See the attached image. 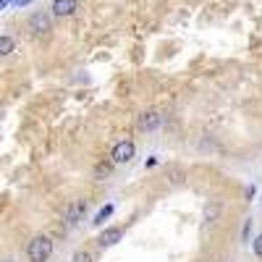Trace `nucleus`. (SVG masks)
<instances>
[{
  "mask_svg": "<svg viewBox=\"0 0 262 262\" xmlns=\"http://www.w3.org/2000/svg\"><path fill=\"white\" fill-rule=\"evenodd\" d=\"M160 123H163V116L158 111H149L139 118V131H155V128H160Z\"/></svg>",
  "mask_w": 262,
  "mask_h": 262,
  "instance_id": "4",
  "label": "nucleus"
},
{
  "mask_svg": "<svg viewBox=\"0 0 262 262\" xmlns=\"http://www.w3.org/2000/svg\"><path fill=\"white\" fill-rule=\"evenodd\" d=\"M111 212H113V207H111V205H107V207H102V212L97 215V223H100V221H105V217L111 215Z\"/></svg>",
  "mask_w": 262,
  "mask_h": 262,
  "instance_id": "13",
  "label": "nucleus"
},
{
  "mask_svg": "<svg viewBox=\"0 0 262 262\" xmlns=\"http://www.w3.org/2000/svg\"><path fill=\"white\" fill-rule=\"evenodd\" d=\"M221 212H223V205L221 202H207V207H205V223H215Z\"/></svg>",
  "mask_w": 262,
  "mask_h": 262,
  "instance_id": "8",
  "label": "nucleus"
},
{
  "mask_svg": "<svg viewBox=\"0 0 262 262\" xmlns=\"http://www.w3.org/2000/svg\"><path fill=\"white\" fill-rule=\"evenodd\" d=\"M3 3H6V0H0V6H3Z\"/></svg>",
  "mask_w": 262,
  "mask_h": 262,
  "instance_id": "15",
  "label": "nucleus"
},
{
  "mask_svg": "<svg viewBox=\"0 0 262 262\" xmlns=\"http://www.w3.org/2000/svg\"><path fill=\"white\" fill-rule=\"evenodd\" d=\"M134 142H128V139H123V142H118L113 149H111V158H113V163H118V165H123V163H128L131 158H134Z\"/></svg>",
  "mask_w": 262,
  "mask_h": 262,
  "instance_id": "2",
  "label": "nucleus"
},
{
  "mask_svg": "<svg viewBox=\"0 0 262 262\" xmlns=\"http://www.w3.org/2000/svg\"><path fill=\"white\" fill-rule=\"evenodd\" d=\"M3 262H13V259H3Z\"/></svg>",
  "mask_w": 262,
  "mask_h": 262,
  "instance_id": "14",
  "label": "nucleus"
},
{
  "mask_svg": "<svg viewBox=\"0 0 262 262\" xmlns=\"http://www.w3.org/2000/svg\"><path fill=\"white\" fill-rule=\"evenodd\" d=\"M13 48H16L13 37H8V34H0V58L11 55V53H13Z\"/></svg>",
  "mask_w": 262,
  "mask_h": 262,
  "instance_id": "9",
  "label": "nucleus"
},
{
  "mask_svg": "<svg viewBox=\"0 0 262 262\" xmlns=\"http://www.w3.org/2000/svg\"><path fill=\"white\" fill-rule=\"evenodd\" d=\"M252 249H254V254H257V257H262V233L252 242Z\"/></svg>",
  "mask_w": 262,
  "mask_h": 262,
  "instance_id": "11",
  "label": "nucleus"
},
{
  "mask_svg": "<svg viewBox=\"0 0 262 262\" xmlns=\"http://www.w3.org/2000/svg\"><path fill=\"white\" fill-rule=\"evenodd\" d=\"M29 29H32V34H48L50 32V16L48 13H34L29 18Z\"/></svg>",
  "mask_w": 262,
  "mask_h": 262,
  "instance_id": "3",
  "label": "nucleus"
},
{
  "mask_svg": "<svg viewBox=\"0 0 262 262\" xmlns=\"http://www.w3.org/2000/svg\"><path fill=\"white\" fill-rule=\"evenodd\" d=\"M121 236H123L121 228H107V231H102V233H100V247H113V244H118Z\"/></svg>",
  "mask_w": 262,
  "mask_h": 262,
  "instance_id": "6",
  "label": "nucleus"
},
{
  "mask_svg": "<svg viewBox=\"0 0 262 262\" xmlns=\"http://www.w3.org/2000/svg\"><path fill=\"white\" fill-rule=\"evenodd\" d=\"M74 262H92V257L86 254V252H76L74 254Z\"/></svg>",
  "mask_w": 262,
  "mask_h": 262,
  "instance_id": "12",
  "label": "nucleus"
},
{
  "mask_svg": "<svg viewBox=\"0 0 262 262\" xmlns=\"http://www.w3.org/2000/svg\"><path fill=\"white\" fill-rule=\"evenodd\" d=\"M50 254H53V242L48 236H34L29 242V247H27V257L32 262H48Z\"/></svg>",
  "mask_w": 262,
  "mask_h": 262,
  "instance_id": "1",
  "label": "nucleus"
},
{
  "mask_svg": "<svg viewBox=\"0 0 262 262\" xmlns=\"http://www.w3.org/2000/svg\"><path fill=\"white\" fill-rule=\"evenodd\" d=\"M6 3H8V0H6Z\"/></svg>",
  "mask_w": 262,
  "mask_h": 262,
  "instance_id": "16",
  "label": "nucleus"
},
{
  "mask_svg": "<svg viewBox=\"0 0 262 262\" xmlns=\"http://www.w3.org/2000/svg\"><path fill=\"white\" fill-rule=\"evenodd\" d=\"M84 210H86V205H84V202H76V205H71V207H69V212H66V223H69V226H76V223L81 221Z\"/></svg>",
  "mask_w": 262,
  "mask_h": 262,
  "instance_id": "7",
  "label": "nucleus"
},
{
  "mask_svg": "<svg viewBox=\"0 0 262 262\" xmlns=\"http://www.w3.org/2000/svg\"><path fill=\"white\" fill-rule=\"evenodd\" d=\"M76 8H79L76 0H53V13L55 16H71V13H76Z\"/></svg>",
  "mask_w": 262,
  "mask_h": 262,
  "instance_id": "5",
  "label": "nucleus"
},
{
  "mask_svg": "<svg viewBox=\"0 0 262 262\" xmlns=\"http://www.w3.org/2000/svg\"><path fill=\"white\" fill-rule=\"evenodd\" d=\"M107 173H111V165H97V168H95V179H100V181H102V179L107 176Z\"/></svg>",
  "mask_w": 262,
  "mask_h": 262,
  "instance_id": "10",
  "label": "nucleus"
}]
</instances>
